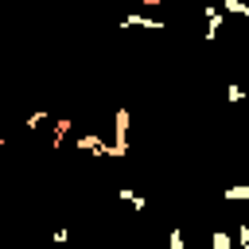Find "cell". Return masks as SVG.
Masks as SVG:
<instances>
[{"instance_id":"12","label":"cell","mask_w":249,"mask_h":249,"mask_svg":"<svg viewBox=\"0 0 249 249\" xmlns=\"http://www.w3.org/2000/svg\"><path fill=\"white\" fill-rule=\"evenodd\" d=\"M226 101H230V105H241V101H245V89H241L237 82H230V86H226Z\"/></svg>"},{"instance_id":"10","label":"cell","mask_w":249,"mask_h":249,"mask_svg":"<svg viewBox=\"0 0 249 249\" xmlns=\"http://www.w3.org/2000/svg\"><path fill=\"white\" fill-rule=\"evenodd\" d=\"M167 249H187V233H183V226H171V230H167Z\"/></svg>"},{"instance_id":"2","label":"cell","mask_w":249,"mask_h":249,"mask_svg":"<svg viewBox=\"0 0 249 249\" xmlns=\"http://www.w3.org/2000/svg\"><path fill=\"white\" fill-rule=\"evenodd\" d=\"M202 16H206V31H202V39H206V43H214V39L222 35V27H226V12H222L218 4H210V0H206V4H202Z\"/></svg>"},{"instance_id":"6","label":"cell","mask_w":249,"mask_h":249,"mask_svg":"<svg viewBox=\"0 0 249 249\" xmlns=\"http://www.w3.org/2000/svg\"><path fill=\"white\" fill-rule=\"evenodd\" d=\"M117 198H121V202H128L136 214H144V210H148V198H144L140 191H132V187H117Z\"/></svg>"},{"instance_id":"3","label":"cell","mask_w":249,"mask_h":249,"mask_svg":"<svg viewBox=\"0 0 249 249\" xmlns=\"http://www.w3.org/2000/svg\"><path fill=\"white\" fill-rule=\"evenodd\" d=\"M132 27H144V31H163L167 23L156 19V16H144V12H124L121 16V31H132Z\"/></svg>"},{"instance_id":"16","label":"cell","mask_w":249,"mask_h":249,"mask_svg":"<svg viewBox=\"0 0 249 249\" xmlns=\"http://www.w3.org/2000/svg\"><path fill=\"white\" fill-rule=\"evenodd\" d=\"M4 144H8V140H4V132H0V152H4Z\"/></svg>"},{"instance_id":"8","label":"cell","mask_w":249,"mask_h":249,"mask_svg":"<svg viewBox=\"0 0 249 249\" xmlns=\"http://www.w3.org/2000/svg\"><path fill=\"white\" fill-rule=\"evenodd\" d=\"M218 195H222L226 202H249V187H245V183H241V187H222Z\"/></svg>"},{"instance_id":"5","label":"cell","mask_w":249,"mask_h":249,"mask_svg":"<svg viewBox=\"0 0 249 249\" xmlns=\"http://www.w3.org/2000/svg\"><path fill=\"white\" fill-rule=\"evenodd\" d=\"M70 128H74V121H70V117H54V124H51V152H58V148H62V140L70 136Z\"/></svg>"},{"instance_id":"15","label":"cell","mask_w":249,"mask_h":249,"mask_svg":"<svg viewBox=\"0 0 249 249\" xmlns=\"http://www.w3.org/2000/svg\"><path fill=\"white\" fill-rule=\"evenodd\" d=\"M136 4H140V8H160L163 0H136Z\"/></svg>"},{"instance_id":"13","label":"cell","mask_w":249,"mask_h":249,"mask_svg":"<svg viewBox=\"0 0 249 249\" xmlns=\"http://www.w3.org/2000/svg\"><path fill=\"white\" fill-rule=\"evenodd\" d=\"M233 241L237 245H249V222H237L233 226Z\"/></svg>"},{"instance_id":"1","label":"cell","mask_w":249,"mask_h":249,"mask_svg":"<svg viewBox=\"0 0 249 249\" xmlns=\"http://www.w3.org/2000/svg\"><path fill=\"white\" fill-rule=\"evenodd\" d=\"M128 128H132V113L121 105V109H113V148H109V156H128Z\"/></svg>"},{"instance_id":"14","label":"cell","mask_w":249,"mask_h":249,"mask_svg":"<svg viewBox=\"0 0 249 249\" xmlns=\"http://www.w3.org/2000/svg\"><path fill=\"white\" fill-rule=\"evenodd\" d=\"M51 241H54V245H66V241H70V230H66V226H58V230L51 233Z\"/></svg>"},{"instance_id":"9","label":"cell","mask_w":249,"mask_h":249,"mask_svg":"<svg viewBox=\"0 0 249 249\" xmlns=\"http://www.w3.org/2000/svg\"><path fill=\"white\" fill-rule=\"evenodd\" d=\"M218 8H222L226 16H241V19H249V4H245V0H222Z\"/></svg>"},{"instance_id":"11","label":"cell","mask_w":249,"mask_h":249,"mask_svg":"<svg viewBox=\"0 0 249 249\" xmlns=\"http://www.w3.org/2000/svg\"><path fill=\"white\" fill-rule=\"evenodd\" d=\"M47 121H51V109H35V113L27 117V132H35V128H43Z\"/></svg>"},{"instance_id":"7","label":"cell","mask_w":249,"mask_h":249,"mask_svg":"<svg viewBox=\"0 0 249 249\" xmlns=\"http://www.w3.org/2000/svg\"><path fill=\"white\" fill-rule=\"evenodd\" d=\"M233 245H237V241H233V233H230V230H222V226H218V230L210 233V249H233Z\"/></svg>"},{"instance_id":"4","label":"cell","mask_w":249,"mask_h":249,"mask_svg":"<svg viewBox=\"0 0 249 249\" xmlns=\"http://www.w3.org/2000/svg\"><path fill=\"white\" fill-rule=\"evenodd\" d=\"M74 148H78V152H101V156H109V148H113V144H109L101 132H82V136L74 140Z\"/></svg>"}]
</instances>
